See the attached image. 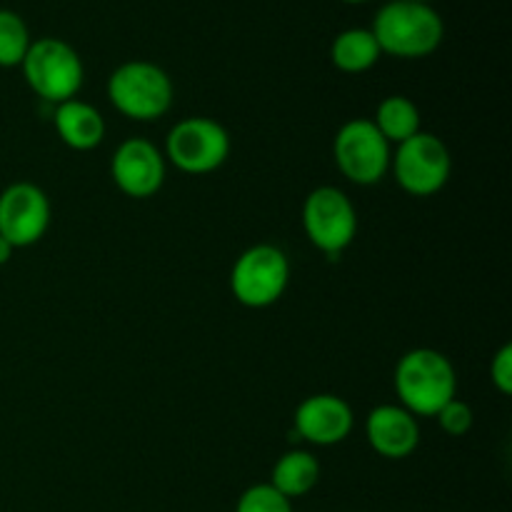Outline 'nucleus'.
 I'll return each mask as SVG.
<instances>
[{
	"instance_id": "39448f33",
	"label": "nucleus",
	"mask_w": 512,
	"mask_h": 512,
	"mask_svg": "<svg viewBox=\"0 0 512 512\" xmlns=\"http://www.w3.org/2000/svg\"><path fill=\"white\" fill-rule=\"evenodd\" d=\"M290 283V260L278 245L260 243L243 250L230 270L233 298L245 308H270Z\"/></svg>"
},
{
	"instance_id": "6ab92c4d",
	"label": "nucleus",
	"mask_w": 512,
	"mask_h": 512,
	"mask_svg": "<svg viewBox=\"0 0 512 512\" xmlns=\"http://www.w3.org/2000/svg\"><path fill=\"white\" fill-rule=\"evenodd\" d=\"M235 512H293V503L270 483H258L240 495Z\"/></svg>"
},
{
	"instance_id": "b1692460",
	"label": "nucleus",
	"mask_w": 512,
	"mask_h": 512,
	"mask_svg": "<svg viewBox=\"0 0 512 512\" xmlns=\"http://www.w3.org/2000/svg\"><path fill=\"white\" fill-rule=\"evenodd\" d=\"M410 3H430V0H410Z\"/></svg>"
},
{
	"instance_id": "aec40b11",
	"label": "nucleus",
	"mask_w": 512,
	"mask_h": 512,
	"mask_svg": "<svg viewBox=\"0 0 512 512\" xmlns=\"http://www.w3.org/2000/svg\"><path fill=\"white\" fill-rule=\"evenodd\" d=\"M435 418H438L440 428H443L448 435H453V438H463V435H468L470 430H473V423H475L473 408L458 398L450 400V403L445 405V408L440 410Z\"/></svg>"
},
{
	"instance_id": "0eeeda50",
	"label": "nucleus",
	"mask_w": 512,
	"mask_h": 512,
	"mask_svg": "<svg viewBox=\"0 0 512 512\" xmlns=\"http://www.w3.org/2000/svg\"><path fill=\"white\" fill-rule=\"evenodd\" d=\"M230 155V135L218 120L185 118L170 128L165 138V160L188 175H205L218 170Z\"/></svg>"
},
{
	"instance_id": "4be33fe9",
	"label": "nucleus",
	"mask_w": 512,
	"mask_h": 512,
	"mask_svg": "<svg viewBox=\"0 0 512 512\" xmlns=\"http://www.w3.org/2000/svg\"><path fill=\"white\" fill-rule=\"evenodd\" d=\"M13 250H15V248L8 243V240L0 238V265H5L10 258H13Z\"/></svg>"
},
{
	"instance_id": "423d86ee",
	"label": "nucleus",
	"mask_w": 512,
	"mask_h": 512,
	"mask_svg": "<svg viewBox=\"0 0 512 512\" xmlns=\"http://www.w3.org/2000/svg\"><path fill=\"white\" fill-rule=\"evenodd\" d=\"M390 168L405 193L430 198L448 185L453 173V155L448 145L433 133H415L390 155Z\"/></svg>"
},
{
	"instance_id": "4468645a",
	"label": "nucleus",
	"mask_w": 512,
	"mask_h": 512,
	"mask_svg": "<svg viewBox=\"0 0 512 512\" xmlns=\"http://www.w3.org/2000/svg\"><path fill=\"white\" fill-rule=\"evenodd\" d=\"M53 125L58 138L70 150H80V153L98 148L105 138V120L100 110L78 98L55 105Z\"/></svg>"
},
{
	"instance_id": "412c9836",
	"label": "nucleus",
	"mask_w": 512,
	"mask_h": 512,
	"mask_svg": "<svg viewBox=\"0 0 512 512\" xmlns=\"http://www.w3.org/2000/svg\"><path fill=\"white\" fill-rule=\"evenodd\" d=\"M490 380L500 395L512 393V345H503L490 363Z\"/></svg>"
},
{
	"instance_id": "ddd939ff",
	"label": "nucleus",
	"mask_w": 512,
	"mask_h": 512,
	"mask_svg": "<svg viewBox=\"0 0 512 512\" xmlns=\"http://www.w3.org/2000/svg\"><path fill=\"white\" fill-rule=\"evenodd\" d=\"M365 438L380 458H410L420 445L418 418L403 405H378L365 418Z\"/></svg>"
},
{
	"instance_id": "7ed1b4c3",
	"label": "nucleus",
	"mask_w": 512,
	"mask_h": 512,
	"mask_svg": "<svg viewBox=\"0 0 512 512\" xmlns=\"http://www.w3.org/2000/svg\"><path fill=\"white\" fill-rule=\"evenodd\" d=\"M108 98L120 115L138 123L163 118L175 98L170 75L150 60H128L108 78Z\"/></svg>"
},
{
	"instance_id": "2eb2a0df",
	"label": "nucleus",
	"mask_w": 512,
	"mask_h": 512,
	"mask_svg": "<svg viewBox=\"0 0 512 512\" xmlns=\"http://www.w3.org/2000/svg\"><path fill=\"white\" fill-rule=\"evenodd\" d=\"M380 45L370 28H345L340 30L330 45V60L340 73H368L380 60Z\"/></svg>"
},
{
	"instance_id": "6e6552de",
	"label": "nucleus",
	"mask_w": 512,
	"mask_h": 512,
	"mask_svg": "<svg viewBox=\"0 0 512 512\" xmlns=\"http://www.w3.org/2000/svg\"><path fill=\"white\" fill-rule=\"evenodd\" d=\"M333 158L340 173L355 185H375L390 170V143L370 118L340 125L333 140Z\"/></svg>"
},
{
	"instance_id": "9d476101",
	"label": "nucleus",
	"mask_w": 512,
	"mask_h": 512,
	"mask_svg": "<svg viewBox=\"0 0 512 512\" xmlns=\"http://www.w3.org/2000/svg\"><path fill=\"white\" fill-rule=\"evenodd\" d=\"M50 228V200L35 183L20 180L0 193V238L13 248H30Z\"/></svg>"
},
{
	"instance_id": "1a4fd4ad",
	"label": "nucleus",
	"mask_w": 512,
	"mask_h": 512,
	"mask_svg": "<svg viewBox=\"0 0 512 512\" xmlns=\"http://www.w3.org/2000/svg\"><path fill=\"white\" fill-rule=\"evenodd\" d=\"M303 230L325 255H338L358 233V213L348 195L333 185L310 190L303 203Z\"/></svg>"
},
{
	"instance_id": "f03ea898",
	"label": "nucleus",
	"mask_w": 512,
	"mask_h": 512,
	"mask_svg": "<svg viewBox=\"0 0 512 512\" xmlns=\"http://www.w3.org/2000/svg\"><path fill=\"white\" fill-rule=\"evenodd\" d=\"M395 393L413 415L433 418L458 398V375L448 355L433 348L408 350L395 365Z\"/></svg>"
},
{
	"instance_id": "dca6fc26",
	"label": "nucleus",
	"mask_w": 512,
	"mask_h": 512,
	"mask_svg": "<svg viewBox=\"0 0 512 512\" xmlns=\"http://www.w3.org/2000/svg\"><path fill=\"white\" fill-rule=\"evenodd\" d=\"M320 480V463L308 450H288L273 465L270 485L278 493H283L288 500L303 498L318 485Z\"/></svg>"
},
{
	"instance_id": "f8f14e48",
	"label": "nucleus",
	"mask_w": 512,
	"mask_h": 512,
	"mask_svg": "<svg viewBox=\"0 0 512 512\" xmlns=\"http://www.w3.org/2000/svg\"><path fill=\"white\" fill-rule=\"evenodd\" d=\"M295 433L313 445H338L353 433L355 415L348 400L333 393H318L305 398L295 410Z\"/></svg>"
},
{
	"instance_id": "f3484780",
	"label": "nucleus",
	"mask_w": 512,
	"mask_h": 512,
	"mask_svg": "<svg viewBox=\"0 0 512 512\" xmlns=\"http://www.w3.org/2000/svg\"><path fill=\"white\" fill-rule=\"evenodd\" d=\"M373 125L390 145H400L413 138L415 133H420V110L405 95H388V98L380 100Z\"/></svg>"
},
{
	"instance_id": "a211bd4d",
	"label": "nucleus",
	"mask_w": 512,
	"mask_h": 512,
	"mask_svg": "<svg viewBox=\"0 0 512 512\" xmlns=\"http://www.w3.org/2000/svg\"><path fill=\"white\" fill-rule=\"evenodd\" d=\"M30 43L28 23L15 10L0 8V68H20Z\"/></svg>"
},
{
	"instance_id": "20e7f679",
	"label": "nucleus",
	"mask_w": 512,
	"mask_h": 512,
	"mask_svg": "<svg viewBox=\"0 0 512 512\" xmlns=\"http://www.w3.org/2000/svg\"><path fill=\"white\" fill-rule=\"evenodd\" d=\"M20 68L28 88L45 103L73 100L83 88V60L73 45L60 38L33 40Z\"/></svg>"
},
{
	"instance_id": "5701e85b",
	"label": "nucleus",
	"mask_w": 512,
	"mask_h": 512,
	"mask_svg": "<svg viewBox=\"0 0 512 512\" xmlns=\"http://www.w3.org/2000/svg\"><path fill=\"white\" fill-rule=\"evenodd\" d=\"M340 3H348V5H360V3H370V0H340Z\"/></svg>"
},
{
	"instance_id": "9b49d317",
	"label": "nucleus",
	"mask_w": 512,
	"mask_h": 512,
	"mask_svg": "<svg viewBox=\"0 0 512 512\" xmlns=\"http://www.w3.org/2000/svg\"><path fill=\"white\" fill-rule=\"evenodd\" d=\"M110 175L128 198H153L165 183V155L145 138H128L118 145L110 160Z\"/></svg>"
},
{
	"instance_id": "f257e3e1",
	"label": "nucleus",
	"mask_w": 512,
	"mask_h": 512,
	"mask_svg": "<svg viewBox=\"0 0 512 512\" xmlns=\"http://www.w3.org/2000/svg\"><path fill=\"white\" fill-rule=\"evenodd\" d=\"M373 35L380 53L400 60L428 58L445 38V23L430 3L390 0L375 13Z\"/></svg>"
}]
</instances>
